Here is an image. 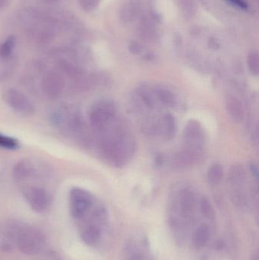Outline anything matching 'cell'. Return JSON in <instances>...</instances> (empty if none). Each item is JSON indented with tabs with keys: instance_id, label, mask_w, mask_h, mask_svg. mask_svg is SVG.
<instances>
[{
	"instance_id": "17",
	"label": "cell",
	"mask_w": 259,
	"mask_h": 260,
	"mask_svg": "<svg viewBox=\"0 0 259 260\" xmlns=\"http://www.w3.org/2000/svg\"><path fill=\"white\" fill-rule=\"evenodd\" d=\"M246 171L242 165H234L230 170L229 180L234 185H240L246 179Z\"/></svg>"
},
{
	"instance_id": "19",
	"label": "cell",
	"mask_w": 259,
	"mask_h": 260,
	"mask_svg": "<svg viewBox=\"0 0 259 260\" xmlns=\"http://www.w3.org/2000/svg\"><path fill=\"white\" fill-rule=\"evenodd\" d=\"M15 37L11 35L2 45H0V57L5 59L10 56L15 47Z\"/></svg>"
},
{
	"instance_id": "16",
	"label": "cell",
	"mask_w": 259,
	"mask_h": 260,
	"mask_svg": "<svg viewBox=\"0 0 259 260\" xmlns=\"http://www.w3.org/2000/svg\"><path fill=\"white\" fill-rule=\"evenodd\" d=\"M210 232L208 226L202 225L196 231L193 236V243L196 248H203L209 240Z\"/></svg>"
},
{
	"instance_id": "29",
	"label": "cell",
	"mask_w": 259,
	"mask_h": 260,
	"mask_svg": "<svg viewBox=\"0 0 259 260\" xmlns=\"http://www.w3.org/2000/svg\"><path fill=\"white\" fill-rule=\"evenodd\" d=\"M252 260H258V255H255V256H254L253 257H252Z\"/></svg>"
},
{
	"instance_id": "3",
	"label": "cell",
	"mask_w": 259,
	"mask_h": 260,
	"mask_svg": "<svg viewBox=\"0 0 259 260\" xmlns=\"http://www.w3.org/2000/svg\"><path fill=\"white\" fill-rule=\"evenodd\" d=\"M94 206V198L88 191L74 187L69 193L70 212L76 220H82Z\"/></svg>"
},
{
	"instance_id": "20",
	"label": "cell",
	"mask_w": 259,
	"mask_h": 260,
	"mask_svg": "<svg viewBox=\"0 0 259 260\" xmlns=\"http://www.w3.org/2000/svg\"><path fill=\"white\" fill-rule=\"evenodd\" d=\"M163 126L167 137H173L176 130L175 120L170 114H166L163 118Z\"/></svg>"
},
{
	"instance_id": "22",
	"label": "cell",
	"mask_w": 259,
	"mask_h": 260,
	"mask_svg": "<svg viewBox=\"0 0 259 260\" xmlns=\"http://www.w3.org/2000/svg\"><path fill=\"white\" fill-rule=\"evenodd\" d=\"M201 211H202L204 216L206 217V218L211 219V218L214 217V209H213L209 200L205 198V197H203L201 200Z\"/></svg>"
},
{
	"instance_id": "24",
	"label": "cell",
	"mask_w": 259,
	"mask_h": 260,
	"mask_svg": "<svg viewBox=\"0 0 259 260\" xmlns=\"http://www.w3.org/2000/svg\"><path fill=\"white\" fill-rule=\"evenodd\" d=\"M128 260H152L144 252L137 249H132L129 252V256Z\"/></svg>"
},
{
	"instance_id": "30",
	"label": "cell",
	"mask_w": 259,
	"mask_h": 260,
	"mask_svg": "<svg viewBox=\"0 0 259 260\" xmlns=\"http://www.w3.org/2000/svg\"><path fill=\"white\" fill-rule=\"evenodd\" d=\"M46 1L49 2V3H54V2L58 1V0H46Z\"/></svg>"
},
{
	"instance_id": "12",
	"label": "cell",
	"mask_w": 259,
	"mask_h": 260,
	"mask_svg": "<svg viewBox=\"0 0 259 260\" xmlns=\"http://www.w3.org/2000/svg\"><path fill=\"white\" fill-rule=\"evenodd\" d=\"M226 110L230 117L236 123L243 121L245 117L244 108L243 104L237 98L234 96H228L225 102Z\"/></svg>"
},
{
	"instance_id": "26",
	"label": "cell",
	"mask_w": 259,
	"mask_h": 260,
	"mask_svg": "<svg viewBox=\"0 0 259 260\" xmlns=\"http://www.w3.org/2000/svg\"><path fill=\"white\" fill-rule=\"evenodd\" d=\"M228 3L234 5L236 7L240 8V9H247L248 5L246 4L244 0H228Z\"/></svg>"
},
{
	"instance_id": "13",
	"label": "cell",
	"mask_w": 259,
	"mask_h": 260,
	"mask_svg": "<svg viewBox=\"0 0 259 260\" xmlns=\"http://www.w3.org/2000/svg\"><path fill=\"white\" fill-rule=\"evenodd\" d=\"M196 206V197L191 190H185L181 195L180 207L185 217L191 216Z\"/></svg>"
},
{
	"instance_id": "23",
	"label": "cell",
	"mask_w": 259,
	"mask_h": 260,
	"mask_svg": "<svg viewBox=\"0 0 259 260\" xmlns=\"http://www.w3.org/2000/svg\"><path fill=\"white\" fill-rule=\"evenodd\" d=\"M248 67L252 75L257 76L259 72L258 55L255 53H251L248 57Z\"/></svg>"
},
{
	"instance_id": "4",
	"label": "cell",
	"mask_w": 259,
	"mask_h": 260,
	"mask_svg": "<svg viewBox=\"0 0 259 260\" xmlns=\"http://www.w3.org/2000/svg\"><path fill=\"white\" fill-rule=\"evenodd\" d=\"M115 114L114 103L109 100H101L95 104L90 111L91 126L97 131H103L108 127Z\"/></svg>"
},
{
	"instance_id": "5",
	"label": "cell",
	"mask_w": 259,
	"mask_h": 260,
	"mask_svg": "<svg viewBox=\"0 0 259 260\" xmlns=\"http://www.w3.org/2000/svg\"><path fill=\"white\" fill-rule=\"evenodd\" d=\"M23 197L30 209L38 213L45 212L51 203L50 193L39 186H28L23 190Z\"/></svg>"
},
{
	"instance_id": "10",
	"label": "cell",
	"mask_w": 259,
	"mask_h": 260,
	"mask_svg": "<svg viewBox=\"0 0 259 260\" xmlns=\"http://www.w3.org/2000/svg\"><path fill=\"white\" fill-rule=\"evenodd\" d=\"M36 169L32 162L27 160H21L14 166L12 174L14 178L18 181H24L33 178L38 175Z\"/></svg>"
},
{
	"instance_id": "14",
	"label": "cell",
	"mask_w": 259,
	"mask_h": 260,
	"mask_svg": "<svg viewBox=\"0 0 259 260\" xmlns=\"http://www.w3.org/2000/svg\"><path fill=\"white\" fill-rule=\"evenodd\" d=\"M138 94L140 99L143 101L147 107L151 108H158L160 106V102L155 94L154 90L149 89L147 87H139Z\"/></svg>"
},
{
	"instance_id": "2",
	"label": "cell",
	"mask_w": 259,
	"mask_h": 260,
	"mask_svg": "<svg viewBox=\"0 0 259 260\" xmlns=\"http://www.w3.org/2000/svg\"><path fill=\"white\" fill-rule=\"evenodd\" d=\"M44 234L36 228L21 224L17 235L16 247L24 254L36 255L43 251L46 246Z\"/></svg>"
},
{
	"instance_id": "25",
	"label": "cell",
	"mask_w": 259,
	"mask_h": 260,
	"mask_svg": "<svg viewBox=\"0 0 259 260\" xmlns=\"http://www.w3.org/2000/svg\"><path fill=\"white\" fill-rule=\"evenodd\" d=\"M100 0H79L81 7L87 12L93 10L98 6Z\"/></svg>"
},
{
	"instance_id": "9",
	"label": "cell",
	"mask_w": 259,
	"mask_h": 260,
	"mask_svg": "<svg viewBox=\"0 0 259 260\" xmlns=\"http://www.w3.org/2000/svg\"><path fill=\"white\" fill-rule=\"evenodd\" d=\"M65 82L59 73L49 72L43 78V90L50 98H57L65 88Z\"/></svg>"
},
{
	"instance_id": "11",
	"label": "cell",
	"mask_w": 259,
	"mask_h": 260,
	"mask_svg": "<svg viewBox=\"0 0 259 260\" xmlns=\"http://www.w3.org/2000/svg\"><path fill=\"white\" fill-rule=\"evenodd\" d=\"M101 226L88 222L82 228L80 237L82 241L89 246H94L100 241L101 237Z\"/></svg>"
},
{
	"instance_id": "6",
	"label": "cell",
	"mask_w": 259,
	"mask_h": 260,
	"mask_svg": "<svg viewBox=\"0 0 259 260\" xmlns=\"http://www.w3.org/2000/svg\"><path fill=\"white\" fill-rule=\"evenodd\" d=\"M5 101L12 109L20 114L30 115L34 112V107L28 98L15 88H10L6 91Z\"/></svg>"
},
{
	"instance_id": "27",
	"label": "cell",
	"mask_w": 259,
	"mask_h": 260,
	"mask_svg": "<svg viewBox=\"0 0 259 260\" xmlns=\"http://www.w3.org/2000/svg\"><path fill=\"white\" fill-rule=\"evenodd\" d=\"M225 244L223 241H218V242L215 243V249H217V250H222L225 248Z\"/></svg>"
},
{
	"instance_id": "18",
	"label": "cell",
	"mask_w": 259,
	"mask_h": 260,
	"mask_svg": "<svg viewBox=\"0 0 259 260\" xmlns=\"http://www.w3.org/2000/svg\"><path fill=\"white\" fill-rule=\"evenodd\" d=\"M224 177V170L222 167L218 164L213 165L208 170V181L211 184H218Z\"/></svg>"
},
{
	"instance_id": "7",
	"label": "cell",
	"mask_w": 259,
	"mask_h": 260,
	"mask_svg": "<svg viewBox=\"0 0 259 260\" xmlns=\"http://www.w3.org/2000/svg\"><path fill=\"white\" fill-rule=\"evenodd\" d=\"M184 142L187 151L199 154L204 145V135L199 123L191 121L184 130Z\"/></svg>"
},
{
	"instance_id": "21",
	"label": "cell",
	"mask_w": 259,
	"mask_h": 260,
	"mask_svg": "<svg viewBox=\"0 0 259 260\" xmlns=\"http://www.w3.org/2000/svg\"><path fill=\"white\" fill-rule=\"evenodd\" d=\"M18 147H19V142L16 139L0 133V148L14 150L18 148Z\"/></svg>"
},
{
	"instance_id": "15",
	"label": "cell",
	"mask_w": 259,
	"mask_h": 260,
	"mask_svg": "<svg viewBox=\"0 0 259 260\" xmlns=\"http://www.w3.org/2000/svg\"><path fill=\"white\" fill-rule=\"evenodd\" d=\"M154 91H155V94H156L160 103L170 107H173L176 105V97L170 90L164 88V87H158V88H155Z\"/></svg>"
},
{
	"instance_id": "1",
	"label": "cell",
	"mask_w": 259,
	"mask_h": 260,
	"mask_svg": "<svg viewBox=\"0 0 259 260\" xmlns=\"http://www.w3.org/2000/svg\"><path fill=\"white\" fill-rule=\"evenodd\" d=\"M52 120L62 133L73 136L79 142L88 143L86 126L80 113L72 107L62 106L53 112Z\"/></svg>"
},
{
	"instance_id": "8",
	"label": "cell",
	"mask_w": 259,
	"mask_h": 260,
	"mask_svg": "<svg viewBox=\"0 0 259 260\" xmlns=\"http://www.w3.org/2000/svg\"><path fill=\"white\" fill-rule=\"evenodd\" d=\"M21 224L8 222L0 226V251H12L16 247L17 235Z\"/></svg>"
},
{
	"instance_id": "28",
	"label": "cell",
	"mask_w": 259,
	"mask_h": 260,
	"mask_svg": "<svg viewBox=\"0 0 259 260\" xmlns=\"http://www.w3.org/2000/svg\"><path fill=\"white\" fill-rule=\"evenodd\" d=\"M7 2L8 0H0V10L6 6Z\"/></svg>"
}]
</instances>
